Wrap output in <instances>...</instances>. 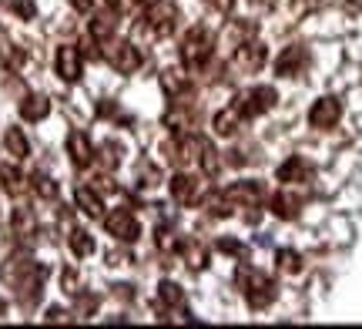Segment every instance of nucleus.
Returning a JSON list of instances; mask_svg holds the SVG:
<instances>
[{"instance_id":"f257e3e1","label":"nucleus","mask_w":362,"mask_h":329,"mask_svg":"<svg viewBox=\"0 0 362 329\" xmlns=\"http://www.w3.org/2000/svg\"><path fill=\"white\" fill-rule=\"evenodd\" d=\"M0 282L17 292V299L34 303L44 289V265H37L30 255H11L0 265Z\"/></svg>"},{"instance_id":"f03ea898","label":"nucleus","mask_w":362,"mask_h":329,"mask_svg":"<svg viewBox=\"0 0 362 329\" xmlns=\"http://www.w3.org/2000/svg\"><path fill=\"white\" fill-rule=\"evenodd\" d=\"M235 282H238V289H242V296H245V303L252 306V309H265V306H272V299H275V282H272L265 272L252 269V265H242V269L235 272Z\"/></svg>"},{"instance_id":"7ed1b4c3","label":"nucleus","mask_w":362,"mask_h":329,"mask_svg":"<svg viewBox=\"0 0 362 329\" xmlns=\"http://www.w3.org/2000/svg\"><path fill=\"white\" fill-rule=\"evenodd\" d=\"M211 51H215V37L202 24H194L181 40V64L188 71H202L211 61Z\"/></svg>"},{"instance_id":"20e7f679","label":"nucleus","mask_w":362,"mask_h":329,"mask_svg":"<svg viewBox=\"0 0 362 329\" xmlns=\"http://www.w3.org/2000/svg\"><path fill=\"white\" fill-rule=\"evenodd\" d=\"M181 24V11L178 4H171V0H155V4H148L144 7V27H148V34L151 37H171Z\"/></svg>"},{"instance_id":"39448f33","label":"nucleus","mask_w":362,"mask_h":329,"mask_svg":"<svg viewBox=\"0 0 362 329\" xmlns=\"http://www.w3.org/2000/svg\"><path fill=\"white\" fill-rule=\"evenodd\" d=\"M101 47H104V61L115 67L117 74H134V71H138V67L144 64L141 51H138L134 44H128V40L111 37V40H104Z\"/></svg>"},{"instance_id":"423d86ee","label":"nucleus","mask_w":362,"mask_h":329,"mask_svg":"<svg viewBox=\"0 0 362 329\" xmlns=\"http://www.w3.org/2000/svg\"><path fill=\"white\" fill-rule=\"evenodd\" d=\"M275 101H279L275 88H265V84H259V88H248V91H242L232 101V105L242 111V118L252 121V118H259V115H265V111H272V108H275Z\"/></svg>"},{"instance_id":"0eeeda50","label":"nucleus","mask_w":362,"mask_h":329,"mask_svg":"<svg viewBox=\"0 0 362 329\" xmlns=\"http://www.w3.org/2000/svg\"><path fill=\"white\" fill-rule=\"evenodd\" d=\"M269 61V51H265V44L255 37L242 40L238 47H232V64L242 71V74H259L262 67Z\"/></svg>"},{"instance_id":"6e6552de","label":"nucleus","mask_w":362,"mask_h":329,"mask_svg":"<svg viewBox=\"0 0 362 329\" xmlns=\"http://www.w3.org/2000/svg\"><path fill=\"white\" fill-rule=\"evenodd\" d=\"M168 188H171V198H175L178 205H198V202L205 198V182H202L198 175H192V171H175Z\"/></svg>"},{"instance_id":"1a4fd4ad","label":"nucleus","mask_w":362,"mask_h":329,"mask_svg":"<svg viewBox=\"0 0 362 329\" xmlns=\"http://www.w3.org/2000/svg\"><path fill=\"white\" fill-rule=\"evenodd\" d=\"M54 71H57L61 81L78 84L81 74H84V54H81L78 44H61V47H57V54H54Z\"/></svg>"},{"instance_id":"9d476101","label":"nucleus","mask_w":362,"mask_h":329,"mask_svg":"<svg viewBox=\"0 0 362 329\" xmlns=\"http://www.w3.org/2000/svg\"><path fill=\"white\" fill-rule=\"evenodd\" d=\"M104 229H107V236H115L117 242H138V238H141V225H138V219H134L128 209L104 212Z\"/></svg>"},{"instance_id":"9b49d317","label":"nucleus","mask_w":362,"mask_h":329,"mask_svg":"<svg viewBox=\"0 0 362 329\" xmlns=\"http://www.w3.org/2000/svg\"><path fill=\"white\" fill-rule=\"evenodd\" d=\"M339 118H342V101H339V98H332V94L319 98V101L309 108V125H312V128H319V132L336 128Z\"/></svg>"},{"instance_id":"f8f14e48","label":"nucleus","mask_w":362,"mask_h":329,"mask_svg":"<svg viewBox=\"0 0 362 329\" xmlns=\"http://www.w3.org/2000/svg\"><path fill=\"white\" fill-rule=\"evenodd\" d=\"M309 67V51L302 44H288L279 57H275V74L279 78H298Z\"/></svg>"},{"instance_id":"ddd939ff","label":"nucleus","mask_w":362,"mask_h":329,"mask_svg":"<svg viewBox=\"0 0 362 329\" xmlns=\"http://www.w3.org/2000/svg\"><path fill=\"white\" fill-rule=\"evenodd\" d=\"M221 195L228 198L232 205H262L265 202V185L255 182V178H245V182L228 185Z\"/></svg>"},{"instance_id":"4468645a","label":"nucleus","mask_w":362,"mask_h":329,"mask_svg":"<svg viewBox=\"0 0 362 329\" xmlns=\"http://www.w3.org/2000/svg\"><path fill=\"white\" fill-rule=\"evenodd\" d=\"M67 155H71V165H74V168H90V165H94V145L88 142V134L84 132L67 134Z\"/></svg>"},{"instance_id":"2eb2a0df","label":"nucleus","mask_w":362,"mask_h":329,"mask_svg":"<svg viewBox=\"0 0 362 329\" xmlns=\"http://www.w3.org/2000/svg\"><path fill=\"white\" fill-rule=\"evenodd\" d=\"M309 175H312V165L305 158H288L279 165V171H275V178L282 185H298V182H309Z\"/></svg>"},{"instance_id":"dca6fc26","label":"nucleus","mask_w":362,"mask_h":329,"mask_svg":"<svg viewBox=\"0 0 362 329\" xmlns=\"http://www.w3.org/2000/svg\"><path fill=\"white\" fill-rule=\"evenodd\" d=\"M242 121H245V118H242V111H238L235 105H228V108H221L218 115L211 118V128H215V134H218V138H232V134L242 128Z\"/></svg>"},{"instance_id":"f3484780","label":"nucleus","mask_w":362,"mask_h":329,"mask_svg":"<svg viewBox=\"0 0 362 329\" xmlns=\"http://www.w3.org/2000/svg\"><path fill=\"white\" fill-rule=\"evenodd\" d=\"M74 202H78V209L88 215V219H104V198L101 192H94L88 185H81L78 192H74Z\"/></svg>"},{"instance_id":"a211bd4d","label":"nucleus","mask_w":362,"mask_h":329,"mask_svg":"<svg viewBox=\"0 0 362 329\" xmlns=\"http://www.w3.org/2000/svg\"><path fill=\"white\" fill-rule=\"evenodd\" d=\"M115 27H117V13L104 4V11L101 13H94V21H90V37L94 40H111L115 37Z\"/></svg>"},{"instance_id":"6ab92c4d","label":"nucleus","mask_w":362,"mask_h":329,"mask_svg":"<svg viewBox=\"0 0 362 329\" xmlns=\"http://www.w3.org/2000/svg\"><path fill=\"white\" fill-rule=\"evenodd\" d=\"M298 205H302V202H298L296 192H288V185H285L279 195L269 198V209L275 212L279 219H296V215H298Z\"/></svg>"},{"instance_id":"aec40b11","label":"nucleus","mask_w":362,"mask_h":329,"mask_svg":"<svg viewBox=\"0 0 362 329\" xmlns=\"http://www.w3.org/2000/svg\"><path fill=\"white\" fill-rule=\"evenodd\" d=\"M17 111H21V118L24 121H44L47 115H51V101H47L44 94H27Z\"/></svg>"},{"instance_id":"412c9836","label":"nucleus","mask_w":362,"mask_h":329,"mask_svg":"<svg viewBox=\"0 0 362 329\" xmlns=\"http://www.w3.org/2000/svg\"><path fill=\"white\" fill-rule=\"evenodd\" d=\"M4 148H7V155L17 161H24L27 155H30V142L24 138L21 128H7V132H4Z\"/></svg>"},{"instance_id":"4be33fe9","label":"nucleus","mask_w":362,"mask_h":329,"mask_svg":"<svg viewBox=\"0 0 362 329\" xmlns=\"http://www.w3.org/2000/svg\"><path fill=\"white\" fill-rule=\"evenodd\" d=\"M161 88H165V94H168L171 101H181V94L188 91V78L181 71H165L161 74Z\"/></svg>"},{"instance_id":"5701e85b","label":"nucleus","mask_w":362,"mask_h":329,"mask_svg":"<svg viewBox=\"0 0 362 329\" xmlns=\"http://www.w3.org/2000/svg\"><path fill=\"white\" fill-rule=\"evenodd\" d=\"M0 185L7 195H21L24 192V175L17 165H0Z\"/></svg>"},{"instance_id":"b1692460","label":"nucleus","mask_w":362,"mask_h":329,"mask_svg":"<svg viewBox=\"0 0 362 329\" xmlns=\"http://www.w3.org/2000/svg\"><path fill=\"white\" fill-rule=\"evenodd\" d=\"M67 246H71L74 255H90L94 252V238H90L88 229H71L67 232Z\"/></svg>"},{"instance_id":"393cba45","label":"nucleus","mask_w":362,"mask_h":329,"mask_svg":"<svg viewBox=\"0 0 362 329\" xmlns=\"http://www.w3.org/2000/svg\"><path fill=\"white\" fill-rule=\"evenodd\" d=\"M21 51L13 47V40H11V34L0 27V64H7V67H21Z\"/></svg>"},{"instance_id":"a878e982","label":"nucleus","mask_w":362,"mask_h":329,"mask_svg":"<svg viewBox=\"0 0 362 329\" xmlns=\"http://www.w3.org/2000/svg\"><path fill=\"white\" fill-rule=\"evenodd\" d=\"M30 188H34L40 198H57V182H54L47 171H34V175H30Z\"/></svg>"},{"instance_id":"bb28decb","label":"nucleus","mask_w":362,"mask_h":329,"mask_svg":"<svg viewBox=\"0 0 362 329\" xmlns=\"http://www.w3.org/2000/svg\"><path fill=\"white\" fill-rule=\"evenodd\" d=\"M158 303L168 306V309H181V303H185V292H181L175 282H161V286H158Z\"/></svg>"},{"instance_id":"cd10ccee","label":"nucleus","mask_w":362,"mask_h":329,"mask_svg":"<svg viewBox=\"0 0 362 329\" xmlns=\"http://www.w3.org/2000/svg\"><path fill=\"white\" fill-rule=\"evenodd\" d=\"M13 232H17V236H24V238H30L34 232H37V222H34L30 209H17V212H13Z\"/></svg>"},{"instance_id":"c85d7f7f","label":"nucleus","mask_w":362,"mask_h":329,"mask_svg":"<svg viewBox=\"0 0 362 329\" xmlns=\"http://www.w3.org/2000/svg\"><path fill=\"white\" fill-rule=\"evenodd\" d=\"M279 269H282V272H298V269H302V255H298V252H279Z\"/></svg>"},{"instance_id":"c756f323","label":"nucleus","mask_w":362,"mask_h":329,"mask_svg":"<svg viewBox=\"0 0 362 329\" xmlns=\"http://www.w3.org/2000/svg\"><path fill=\"white\" fill-rule=\"evenodd\" d=\"M322 7V0H292V11L298 13V17H305V13L312 11H319Z\"/></svg>"},{"instance_id":"7c9ffc66","label":"nucleus","mask_w":362,"mask_h":329,"mask_svg":"<svg viewBox=\"0 0 362 329\" xmlns=\"http://www.w3.org/2000/svg\"><path fill=\"white\" fill-rule=\"evenodd\" d=\"M11 11L17 13V17H24V21H30L34 17V0H13Z\"/></svg>"},{"instance_id":"2f4dec72","label":"nucleus","mask_w":362,"mask_h":329,"mask_svg":"<svg viewBox=\"0 0 362 329\" xmlns=\"http://www.w3.org/2000/svg\"><path fill=\"white\" fill-rule=\"evenodd\" d=\"M188 259H192V269H205V262H208L205 249H198V246H188Z\"/></svg>"},{"instance_id":"473e14b6","label":"nucleus","mask_w":362,"mask_h":329,"mask_svg":"<svg viewBox=\"0 0 362 329\" xmlns=\"http://www.w3.org/2000/svg\"><path fill=\"white\" fill-rule=\"evenodd\" d=\"M205 4L218 13H232V7H235V0H205Z\"/></svg>"},{"instance_id":"72a5a7b5","label":"nucleus","mask_w":362,"mask_h":329,"mask_svg":"<svg viewBox=\"0 0 362 329\" xmlns=\"http://www.w3.org/2000/svg\"><path fill=\"white\" fill-rule=\"evenodd\" d=\"M67 4H71L74 11H90V7H94V0H67Z\"/></svg>"},{"instance_id":"f704fd0d","label":"nucleus","mask_w":362,"mask_h":329,"mask_svg":"<svg viewBox=\"0 0 362 329\" xmlns=\"http://www.w3.org/2000/svg\"><path fill=\"white\" fill-rule=\"evenodd\" d=\"M47 319H51V323H64L67 313L64 309H47Z\"/></svg>"},{"instance_id":"c9c22d12","label":"nucleus","mask_w":362,"mask_h":329,"mask_svg":"<svg viewBox=\"0 0 362 329\" xmlns=\"http://www.w3.org/2000/svg\"><path fill=\"white\" fill-rule=\"evenodd\" d=\"M218 249H225V252H235V255H242V252H245V249H242V246H238V242H221Z\"/></svg>"},{"instance_id":"e433bc0d","label":"nucleus","mask_w":362,"mask_h":329,"mask_svg":"<svg viewBox=\"0 0 362 329\" xmlns=\"http://www.w3.org/2000/svg\"><path fill=\"white\" fill-rule=\"evenodd\" d=\"M252 4H255L259 11H272V7H275V0H252Z\"/></svg>"},{"instance_id":"4c0bfd02","label":"nucleus","mask_w":362,"mask_h":329,"mask_svg":"<svg viewBox=\"0 0 362 329\" xmlns=\"http://www.w3.org/2000/svg\"><path fill=\"white\" fill-rule=\"evenodd\" d=\"M0 7H7V0H0Z\"/></svg>"}]
</instances>
